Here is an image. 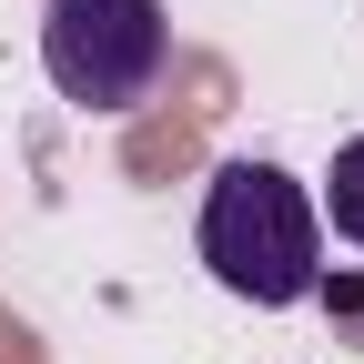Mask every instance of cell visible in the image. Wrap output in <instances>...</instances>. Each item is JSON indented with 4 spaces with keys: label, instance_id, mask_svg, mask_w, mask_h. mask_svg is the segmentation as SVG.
Segmentation results:
<instances>
[{
    "label": "cell",
    "instance_id": "6da1fadb",
    "mask_svg": "<svg viewBox=\"0 0 364 364\" xmlns=\"http://www.w3.org/2000/svg\"><path fill=\"white\" fill-rule=\"evenodd\" d=\"M193 243H203L213 284L233 304H263V314L314 304V284H324V213L284 162H223Z\"/></svg>",
    "mask_w": 364,
    "mask_h": 364
},
{
    "label": "cell",
    "instance_id": "7a4b0ae2",
    "mask_svg": "<svg viewBox=\"0 0 364 364\" xmlns=\"http://www.w3.org/2000/svg\"><path fill=\"white\" fill-rule=\"evenodd\" d=\"M172 61L162 0H41V71L81 112H132L152 102V81Z\"/></svg>",
    "mask_w": 364,
    "mask_h": 364
},
{
    "label": "cell",
    "instance_id": "3957f363",
    "mask_svg": "<svg viewBox=\"0 0 364 364\" xmlns=\"http://www.w3.org/2000/svg\"><path fill=\"white\" fill-rule=\"evenodd\" d=\"M314 213H324L334 223V233L364 253V132H354V142L334 152V172H324V203H314Z\"/></svg>",
    "mask_w": 364,
    "mask_h": 364
},
{
    "label": "cell",
    "instance_id": "277c9868",
    "mask_svg": "<svg viewBox=\"0 0 364 364\" xmlns=\"http://www.w3.org/2000/svg\"><path fill=\"white\" fill-rule=\"evenodd\" d=\"M314 294H324V304H334V324L364 344V284H344V273H334V284H314Z\"/></svg>",
    "mask_w": 364,
    "mask_h": 364
}]
</instances>
